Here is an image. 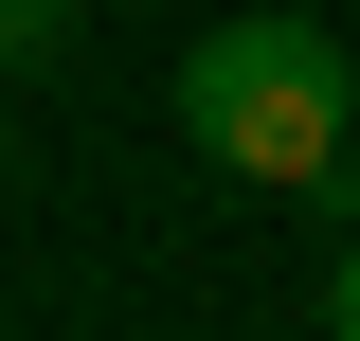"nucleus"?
<instances>
[{
    "instance_id": "f03ea898",
    "label": "nucleus",
    "mask_w": 360,
    "mask_h": 341,
    "mask_svg": "<svg viewBox=\"0 0 360 341\" xmlns=\"http://www.w3.org/2000/svg\"><path fill=\"white\" fill-rule=\"evenodd\" d=\"M72 54V0H0V72H54Z\"/></svg>"
},
{
    "instance_id": "7ed1b4c3",
    "label": "nucleus",
    "mask_w": 360,
    "mask_h": 341,
    "mask_svg": "<svg viewBox=\"0 0 360 341\" xmlns=\"http://www.w3.org/2000/svg\"><path fill=\"white\" fill-rule=\"evenodd\" d=\"M324 323H342V341H360V252H342V269H324Z\"/></svg>"
},
{
    "instance_id": "f257e3e1",
    "label": "nucleus",
    "mask_w": 360,
    "mask_h": 341,
    "mask_svg": "<svg viewBox=\"0 0 360 341\" xmlns=\"http://www.w3.org/2000/svg\"><path fill=\"white\" fill-rule=\"evenodd\" d=\"M180 144L252 198H324L360 144V54L324 18H217V36L180 54Z\"/></svg>"
}]
</instances>
